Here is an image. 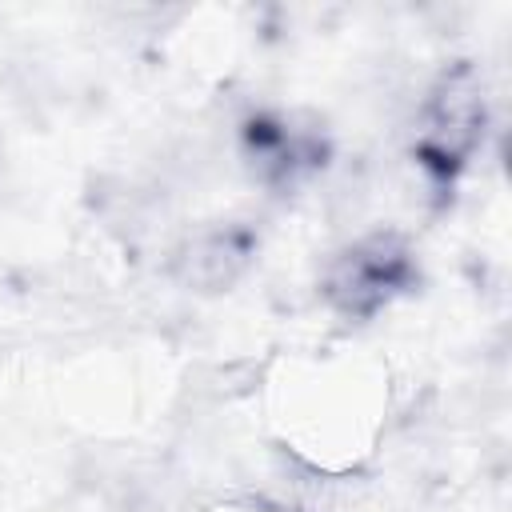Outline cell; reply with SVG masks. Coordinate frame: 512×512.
I'll return each instance as SVG.
<instances>
[{"instance_id":"6da1fadb","label":"cell","mask_w":512,"mask_h":512,"mask_svg":"<svg viewBox=\"0 0 512 512\" xmlns=\"http://www.w3.org/2000/svg\"><path fill=\"white\" fill-rule=\"evenodd\" d=\"M416 280L420 264L412 244L400 232H372L328 260L320 276V296L344 320H372L392 300L412 292Z\"/></svg>"},{"instance_id":"7a4b0ae2","label":"cell","mask_w":512,"mask_h":512,"mask_svg":"<svg viewBox=\"0 0 512 512\" xmlns=\"http://www.w3.org/2000/svg\"><path fill=\"white\" fill-rule=\"evenodd\" d=\"M480 140H484V92L476 72L460 64L444 72L428 92L412 156L436 188H452V180L468 168Z\"/></svg>"},{"instance_id":"3957f363","label":"cell","mask_w":512,"mask_h":512,"mask_svg":"<svg viewBox=\"0 0 512 512\" xmlns=\"http://www.w3.org/2000/svg\"><path fill=\"white\" fill-rule=\"evenodd\" d=\"M240 156L252 180L264 188L296 192L328 164L332 148L316 124H304L288 112H252L240 124Z\"/></svg>"},{"instance_id":"277c9868","label":"cell","mask_w":512,"mask_h":512,"mask_svg":"<svg viewBox=\"0 0 512 512\" xmlns=\"http://www.w3.org/2000/svg\"><path fill=\"white\" fill-rule=\"evenodd\" d=\"M256 252H260V228L252 220H216V224L192 232L176 248L172 276L184 288L220 292L248 272Z\"/></svg>"}]
</instances>
